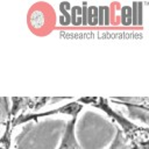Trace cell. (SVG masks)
<instances>
[{
    "instance_id": "obj_6",
    "label": "cell",
    "mask_w": 149,
    "mask_h": 149,
    "mask_svg": "<svg viewBox=\"0 0 149 149\" xmlns=\"http://www.w3.org/2000/svg\"><path fill=\"white\" fill-rule=\"evenodd\" d=\"M108 149H132L127 139L123 136V134L121 133L119 128H116V135Z\"/></svg>"
},
{
    "instance_id": "obj_4",
    "label": "cell",
    "mask_w": 149,
    "mask_h": 149,
    "mask_svg": "<svg viewBox=\"0 0 149 149\" xmlns=\"http://www.w3.org/2000/svg\"><path fill=\"white\" fill-rule=\"evenodd\" d=\"M76 120H77V115H73L72 119L68 122L63 139H62V142H61V146L58 149H81L79 147V144L76 140V135H74Z\"/></svg>"
},
{
    "instance_id": "obj_9",
    "label": "cell",
    "mask_w": 149,
    "mask_h": 149,
    "mask_svg": "<svg viewBox=\"0 0 149 149\" xmlns=\"http://www.w3.org/2000/svg\"><path fill=\"white\" fill-rule=\"evenodd\" d=\"M81 15H83L81 6H79V5L71 6V8H70V23L72 26H76V27L81 26L83 24Z\"/></svg>"
},
{
    "instance_id": "obj_1",
    "label": "cell",
    "mask_w": 149,
    "mask_h": 149,
    "mask_svg": "<svg viewBox=\"0 0 149 149\" xmlns=\"http://www.w3.org/2000/svg\"><path fill=\"white\" fill-rule=\"evenodd\" d=\"M77 102H84L91 106H94L102 112H105L109 118H112L113 121H116L121 128L122 134L129 141L132 149H149L148 142H149V129L148 127H140L130 121H128L126 118H123L121 114L115 112L111 108L108 100L106 98L101 97H85L80 98Z\"/></svg>"
},
{
    "instance_id": "obj_14",
    "label": "cell",
    "mask_w": 149,
    "mask_h": 149,
    "mask_svg": "<svg viewBox=\"0 0 149 149\" xmlns=\"http://www.w3.org/2000/svg\"><path fill=\"white\" fill-rule=\"evenodd\" d=\"M98 24L104 26V6L98 7Z\"/></svg>"
},
{
    "instance_id": "obj_10",
    "label": "cell",
    "mask_w": 149,
    "mask_h": 149,
    "mask_svg": "<svg viewBox=\"0 0 149 149\" xmlns=\"http://www.w3.org/2000/svg\"><path fill=\"white\" fill-rule=\"evenodd\" d=\"M8 98L0 97V127L6 126V122L9 116V107H8Z\"/></svg>"
},
{
    "instance_id": "obj_2",
    "label": "cell",
    "mask_w": 149,
    "mask_h": 149,
    "mask_svg": "<svg viewBox=\"0 0 149 149\" xmlns=\"http://www.w3.org/2000/svg\"><path fill=\"white\" fill-rule=\"evenodd\" d=\"M12 100V108L9 111V116L13 119L19 112L21 114H26L29 109H40L44 105H47L48 101L54 100V98L50 97H13Z\"/></svg>"
},
{
    "instance_id": "obj_13",
    "label": "cell",
    "mask_w": 149,
    "mask_h": 149,
    "mask_svg": "<svg viewBox=\"0 0 149 149\" xmlns=\"http://www.w3.org/2000/svg\"><path fill=\"white\" fill-rule=\"evenodd\" d=\"M111 10L108 6H104V26L111 24Z\"/></svg>"
},
{
    "instance_id": "obj_3",
    "label": "cell",
    "mask_w": 149,
    "mask_h": 149,
    "mask_svg": "<svg viewBox=\"0 0 149 149\" xmlns=\"http://www.w3.org/2000/svg\"><path fill=\"white\" fill-rule=\"evenodd\" d=\"M83 105L74 101V102H70L65 106H62L57 109L50 111V112H45V113H28V114H20L17 118H13L12 119V127L14 128L15 126L23 123L26 121H30V120H37L41 116H49L52 114H57V113H65V114H70V115H78V113L81 111Z\"/></svg>"
},
{
    "instance_id": "obj_11",
    "label": "cell",
    "mask_w": 149,
    "mask_h": 149,
    "mask_svg": "<svg viewBox=\"0 0 149 149\" xmlns=\"http://www.w3.org/2000/svg\"><path fill=\"white\" fill-rule=\"evenodd\" d=\"M86 22H87V26H91V27L98 24V7L97 6H88L87 5Z\"/></svg>"
},
{
    "instance_id": "obj_5",
    "label": "cell",
    "mask_w": 149,
    "mask_h": 149,
    "mask_svg": "<svg viewBox=\"0 0 149 149\" xmlns=\"http://www.w3.org/2000/svg\"><path fill=\"white\" fill-rule=\"evenodd\" d=\"M12 118H8L6 126H5V130L0 137V149H9L10 147V136H12Z\"/></svg>"
},
{
    "instance_id": "obj_8",
    "label": "cell",
    "mask_w": 149,
    "mask_h": 149,
    "mask_svg": "<svg viewBox=\"0 0 149 149\" xmlns=\"http://www.w3.org/2000/svg\"><path fill=\"white\" fill-rule=\"evenodd\" d=\"M142 2L132 3V24L142 26Z\"/></svg>"
},
{
    "instance_id": "obj_7",
    "label": "cell",
    "mask_w": 149,
    "mask_h": 149,
    "mask_svg": "<svg viewBox=\"0 0 149 149\" xmlns=\"http://www.w3.org/2000/svg\"><path fill=\"white\" fill-rule=\"evenodd\" d=\"M70 8H71V3L68 1L61 2L59 3V23L61 26H69L70 24Z\"/></svg>"
},
{
    "instance_id": "obj_12",
    "label": "cell",
    "mask_w": 149,
    "mask_h": 149,
    "mask_svg": "<svg viewBox=\"0 0 149 149\" xmlns=\"http://www.w3.org/2000/svg\"><path fill=\"white\" fill-rule=\"evenodd\" d=\"M121 24L122 26L132 24V7L128 5L121 7Z\"/></svg>"
}]
</instances>
